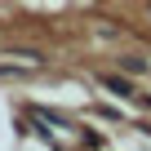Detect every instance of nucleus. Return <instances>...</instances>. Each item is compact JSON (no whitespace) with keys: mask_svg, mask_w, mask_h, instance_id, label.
<instances>
[{"mask_svg":"<svg viewBox=\"0 0 151 151\" xmlns=\"http://www.w3.org/2000/svg\"><path fill=\"white\" fill-rule=\"evenodd\" d=\"M98 85H102L107 93H116V98H138V89H133L129 76H98Z\"/></svg>","mask_w":151,"mask_h":151,"instance_id":"obj_1","label":"nucleus"},{"mask_svg":"<svg viewBox=\"0 0 151 151\" xmlns=\"http://www.w3.org/2000/svg\"><path fill=\"white\" fill-rule=\"evenodd\" d=\"M120 67H124L129 76H147V67H151V62H147L142 53H124V58H120Z\"/></svg>","mask_w":151,"mask_h":151,"instance_id":"obj_2","label":"nucleus"},{"mask_svg":"<svg viewBox=\"0 0 151 151\" xmlns=\"http://www.w3.org/2000/svg\"><path fill=\"white\" fill-rule=\"evenodd\" d=\"M14 58H27L31 67H40V62H45V53H40V49H14Z\"/></svg>","mask_w":151,"mask_h":151,"instance_id":"obj_3","label":"nucleus"},{"mask_svg":"<svg viewBox=\"0 0 151 151\" xmlns=\"http://www.w3.org/2000/svg\"><path fill=\"white\" fill-rule=\"evenodd\" d=\"M0 76H14V80H18V76H22V67H0Z\"/></svg>","mask_w":151,"mask_h":151,"instance_id":"obj_4","label":"nucleus"},{"mask_svg":"<svg viewBox=\"0 0 151 151\" xmlns=\"http://www.w3.org/2000/svg\"><path fill=\"white\" fill-rule=\"evenodd\" d=\"M138 102H142V107H147V111H151V93H138Z\"/></svg>","mask_w":151,"mask_h":151,"instance_id":"obj_5","label":"nucleus"},{"mask_svg":"<svg viewBox=\"0 0 151 151\" xmlns=\"http://www.w3.org/2000/svg\"><path fill=\"white\" fill-rule=\"evenodd\" d=\"M138 129H142V133H147V138H151V124H138Z\"/></svg>","mask_w":151,"mask_h":151,"instance_id":"obj_6","label":"nucleus"}]
</instances>
